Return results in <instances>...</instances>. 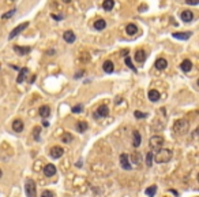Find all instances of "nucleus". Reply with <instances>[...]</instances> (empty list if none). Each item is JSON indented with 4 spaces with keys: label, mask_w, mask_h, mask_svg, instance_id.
Instances as JSON below:
<instances>
[{
    "label": "nucleus",
    "mask_w": 199,
    "mask_h": 197,
    "mask_svg": "<svg viewBox=\"0 0 199 197\" xmlns=\"http://www.w3.org/2000/svg\"><path fill=\"white\" fill-rule=\"evenodd\" d=\"M38 112H40V115L42 116L44 119H46L49 116V114H51V108H49L48 105H42V107L38 110Z\"/></svg>",
    "instance_id": "obj_20"
},
{
    "label": "nucleus",
    "mask_w": 199,
    "mask_h": 197,
    "mask_svg": "<svg viewBox=\"0 0 199 197\" xmlns=\"http://www.w3.org/2000/svg\"><path fill=\"white\" fill-rule=\"evenodd\" d=\"M44 174L46 175V177H53L55 174H56V166L55 164H46L45 169H44Z\"/></svg>",
    "instance_id": "obj_9"
},
{
    "label": "nucleus",
    "mask_w": 199,
    "mask_h": 197,
    "mask_svg": "<svg viewBox=\"0 0 199 197\" xmlns=\"http://www.w3.org/2000/svg\"><path fill=\"white\" fill-rule=\"evenodd\" d=\"M154 66H156V69H158V70H164V69H166V66H168V62L164 59V58H160V59L156 60Z\"/></svg>",
    "instance_id": "obj_17"
},
{
    "label": "nucleus",
    "mask_w": 199,
    "mask_h": 197,
    "mask_svg": "<svg viewBox=\"0 0 199 197\" xmlns=\"http://www.w3.org/2000/svg\"><path fill=\"white\" fill-rule=\"evenodd\" d=\"M172 36L177 40H188L190 37H191V33H190V32H176V33H173Z\"/></svg>",
    "instance_id": "obj_11"
},
{
    "label": "nucleus",
    "mask_w": 199,
    "mask_h": 197,
    "mask_svg": "<svg viewBox=\"0 0 199 197\" xmlns=\"http://www.w3.org/2000/svg\"><path fill=\"white\" fill-rule=\"evenodd\" d=\"M102 69H104L105 73L110 74V73H113V70H115V64H113V62L107 60V62H104V64H102Z\"/></svg>",
    "instance_id": "obj_13"
},
{
    "label": "nucleus",
    "mask_w": 199,
    "mask_h": 197,
    "mask_svg": "<svg viewBox=\"0 0 199 197\" xmlns=\"http://www.w3.org/2000/svg\"><path fill=\"white\" fill-rule=\"evenodd\" d=\"M146 166H153V152H147V155H146Z\"/></svg>",
    "instance_id": "obj_30"
},
{
    "label": "nucleus",
    "mask_w": 199,
    "mask_h": 197,
    "mask_svg": "<svg viewBox=\"0 0 199 197\" xmlns=\"http://www.w3.org/2000/svg\"><path fill=\"white\" fill-rule=\"evenodd\" d=\"M105 28H107V22L104 19H97L94 22V29H97V30H104Z\"/></svg>",
    "instance_id": "obj_23"
},
{
    "label": "nucleus",
    "mask_w": 199,
    "mask_h": 197,
    "mask_svg": "<svg viewBox=\"0 0 199 197\" xmlns=\"http://www.w3.org/2000/svg\"><path fill=\"white\" fill-rule=\"evenodd\" d=\"M134 59H135L138 63H142V62H145L146 60V54H145V51H136L135 52V55H134Z\"/></svg>",
    "instance_id": "obj_18"
},
{
    "label": "nucleus",
    "mask_w": 199,
    "mask_h": 197,
    "mask_svg": "<svg viewBox=\"0 0 199 197\" xmlns=\"http://www.w3.org/2000/svg\"><path fill=\"white\" fill-rule=\"evenodd\" d=\"M61 141H63V142H66V144L71 142V141H72V134H70L68 131H66V133L61 136Z\"/></svg>",
    "instance_id": "obj_29"
},
{
    "label": "nucleus",
    "mask_w": 199,
    "mask_h": 197,
    "mask_svg": "<svg viewBox=\"0 0 199 197\" xmlns=\"http://www.w3.org/2000/svg\"><path fill=\"white\" fill-rule=\"evenodd\" d=\"M40 133H41V127H34V130H33V136H34V138H36L37 141L40 140Z\"/></svg>",
    "instance_id": "obj_35"
},
{
    "label": "nucleus",
    "mask_w": 199,
    "mask_h": 197,
    "mask_svg": "<svg viewBox=\"0 0 199 197\" xmlns=\"http://www.w3.org/2000/svg\"><path fill=\"white\" fill-rule=\"evenodd\" d=\"M149 145H150V149H156V151H158L160 148H162L164 145V138L161 136H154L150 138V142H149Z\"/></svg>",
    "instance_id": "obj_4"
},
{
    "label": "nucleus",
    "mask_w": 199,
    "mask_h": 197,
    "mask_svg": "<svg viewBox=\"0 0 199 197\" xmlns=\"http://www.w3.org/2000/svg\"><path fill=\"white\" fill-rule=\"evenodd\" d=\"M156 192H157V186H156V185H153V186L147 188V189L145 190L146 196H149V197H153L154 195H156Z\"/></svg>",
    "instance_id": "obj_27"
},
{
    "label": "nucleus",
    "mask_w": 199,
    "mask_h": 197,
    "mask_svg": "<svg viewBox=\"0 0 199 197\" xmlns=\"http://www.w3.org/2000/svg\"><path fill=\"white\" fill-rule=\"evenodd\" d=\"M124 62H125V64H127V66L130 67L131 70H134V71L136 73V69H135V67H134V64H132V62H131V58H130V56H127V58H125Z\"/></svg>",
    "instance_id": "obj_31"
},
{
    "label": "nucleus",
    "mask_w": 199,
    "mask_h": 197,
    "mask_svg": "<svg viewBox=\"0 0 199 197\" xmlns=\"http://www.w3.org/2000/svg\"><path fill=\"white\" fill-rule=\"evenodd\" d=\"M2 175H3V172H2V170H0V178H2Z\"/></svg>",
    "instance_id": "obj_41"
},
{
    "label": "nucleus",
    "mask_w": 199,
    "mask_h": 197,
    "mask_svg": "<svg viewBox=\"0 0 199 197\" xmlns=\"http://www.w3.org/2000/svg\"><path fill=\"white\" fill-rule=\"evenodd\" d=\"M25 192L27 197H37V188H36V182L31 178H27L25 181Z\"/></svg>",
    "instance_id": "obj_3"
},
{
    "label": "nucleus",
    "mask_w": 199,
    "mask_h": 197,
    "mask_svg": "<svg viewBox=\"0 0 199 197\" xmlns=\"http://www.w3.org/2000/svg\"><path fill=\"white\" fill-rule=\"evenodd\" d=\"M134 115H135V118H138V119H145L146 116H147V114L140 112V111H135V112H134Z\"/></svg>",
    "instance_id": "obj_33"
},
{
    "label": "nucleus",
    "mask_w": 199,
    "mask_h": 197,
    "mask_svg": "<svg viewBox=\"0 0 199 197\" xmlns=\"http://www.w3.org/2000/svg\"><path fill=\"white\" fill-rule=\"evenodd\" d=\"M14 14H15V8H14V10H10L8 13H5V14H3L2 18H3V19H8V18H11Z\"/></svg>",
    "instance_id": "obj_32"
},
{
    "label": "nucleus",
    "mask_w": 199,
    "mask_h": 197,
    "mask_svg": "<svg viewBox=\"0 0 199 197\" xmlns=\"http://www.w3.org/2000/svg\"><path fill=\"white\" fill-rule=\"evenodd\" d=\"M153 159L156 160V163H168L169 160L172 159V151L171 149H162L160 148L158 151L156 152V155H153Z\"/></svg>",
    "instance_id": "obj_2"
},
{
    "label": "nucleus",
    "mask_w": 199,
    "mask_h": 197,
    "mask_svg": "<svg viewBox=\"0 0 199 197\" xmlns=\"http://www.w3.org/2000/svg\"><path fill=\"white\" fill-rule=\"evenodd\" d=\"M72 0H63V3H71Z\"/></svg>",
    "instance_id": "obj_40"
},
{
    "label": "nucleus",
    "mask_w": 199,
    "mask_h": 197,
    "mask_svg": "<svg viewBox=\"0 0 199 197\" xmlns=\"http://www.w3.org/2000/svg\"><path fill=\"white\" fill-rule=\"evenodd\" d=\"M26 73H27V69H20L19 75H18V78H16V82H18V84H22V82H23V79H25V75H26Z\"/></svg>",
    "instance_id": "obj_28"
},
{
    "label": "nucleus",
    "mask_w": 199,
    "mask_h": 197,
    "mask_svg": "<svg viewBox=\"0 0 199 197\" xmlns=\"http://www.w3.org/2000/svg\"><path fill=\"white\" fill-rule=\"evenodd\" d=\"M131 160H132L134 164H136V166H140V164H142V155H140L139 152H134L132 156H131Z\"/></svg>",
    "instance_id": "obj_21"
},
{
    "label": "nucleus",
    "mask_w": 199,
    "mask_h": 197,
    "mask_svg": "<svg viewBox=\"0 0 199 197\" xmlns=\"http://www.w3.org/2000/svg\"><path fill=\"white\" fill-rule=\"evenodd\" d=\"M190 130V123L186 119H179L173 123V133L176 136H184Z\"/></svg>",
    "instance_id": "obj_1"
},
{
    "label": "nucleus",
    "mask_w": 199,
    "mask_h": 197,
    "mask_svg": "<svg viewBox=\"0 0 199 197\" xmlns=\"http://www.w3.org/2000/svg\"><path fill=\"white\" fill-rule=\"evenodd\" d=\"M113 6H115L113 0H104V3H102V8H104L105 11H110L113 8Z\"/></svg>",
    "instance_id": "obj_24"
},
{
    "label": "nucleus",
    "mask_w": 199,
    "mask_h": 197,
    "mask_svg": "<svg viewBox=\"0 0 199 197\" xmlns=\"http://www.w3.org/2000/svg\"><path fill=\"white\" fill-rule=\"evenodd\" d=\"M149 99H150V101H158L160 100V92L156 89H151L150 92H149Z\"/></svg>",
    "instance_id": "obj_22"
},
{
    "label": "nucleus",
    "mask_w": 199,
    "mask_h": 197,
    "mask_svg": "<svg viewBox=\"0 0 199 197\" xmlns=\"http://www.w3.org/2000/svg\"><path fill=\"white\" fill-rule=\"evenodd\" d=\"M181 21H183V22H191L192 19H194V14H192V11H183V13H181Z\"/></svg>",
    "instance_id": "obj_14"
},
{
    "label": "nucleus",
    "mask_w": 199,
    "mask_h": 197,
    "mask_svg": "<svg viewBox=\"0 0 199 197\" xmlns=\"http://www.w3.org/2000/svg\"><path fill=\"white\" fill-rule=\"evenodd\" d=\"M83 111V105L79 104V105H75V107H72V112L74 114H79Z\"/></svg>",
    "instance_id": "obj_34"
},
{
    "label": "nucleus",
    "mask_w": 199,
    "mask_h": 197,
    "mask_svg": "<svg viewBox=\"0 0 199 197\" xmlns=\"http://www.w3.org/2000/svg\"><path fill=\"white\" fill-rule=\"evenodd\" d=\"M120 164H121V167L124 170H131L132 169V166H131V163L128 161V156L125 153H121L120 155Z\"/></svg>",
    "instance_id": "obj_8"
},
{
    "label": "nucleus",
    "mask_w": 199,
    "mask_h": 197,
    "mask_svg": "<svg viewBox=\"0 0 199 197\" xmlns=\"http://www.w3.org/2000/svg\"><path fill=\"white\" fill-rule=\"evenodd\" d=\"M77 130L79 131V133H83V131H86L87 130V122H85V120H81V122H78L77 123Z\"/></svg>",
    "instance_id": "obj_25"
},
{
    "label": "nucleus",
    "mask_w": 199,
    "mask_h": 197,
    "mask_svg": "<svg viewBox=\"0 0 199 197\" xmlns=\"http://www.w3.org/2000/svg\"><path fill=\"white\" fill-rule=\"evenodd\" d=\"M180 69L183 70L184 73L191 71V69H192V63H191V60H188V59L183 60V62H181V64H180Z\"/></svg>",
    "instance_id": "obj_16"
},
{
    "label": "nucleus",
    "mask_w": 199,
    "mask_h": 197,
    "mask_svg": "<svg viewBox=\"0 0 199 197\" xmlns=\"http://www.w3.org/2000/svg\"><path fill=\"white\" fill-rule=\"evenodd\" d=\"M108 115H109V110H108L107 105H100L97 111L94 112V118H105Z\"/></svg>",
    "instance_id": "obj_6"
},
{
    "label": "nucleus",
    "mask_w": 199,
    "mask_h": 197,
    "mask_svg": "<svg viewBox=\"0 0 199 197\" xmlns=\"http://www.w3.org/2000/svg\"><path fill=\"white\" fill-rule=\"evenodd\" d=\"M41 197H53V193L49 192V190H44L42 195H41Z\"/></svg>",
    "instance_id": "obj_36"
},
{
    "label": "nucleus",
    "mask_w": 199,
    "mask_h": 197,
    "mask_svg": "<svg viewBox=\"0 0 199 197\" xmlns=\"http://www.w3.org/2000/svg\"><path fill=\"white\" fill-rule=\"evenodd\" d=\"M140 142H142V138H140L139 131L134 130V133H132V145L135 146V148H138V146L140 145Z\"/></svg>",
    "instance_id": "obj_15"
},
{
    "label": "nucleus",
    "mask_w": 199,
    "mask_h": 197,
    "mask_svg": "<svg viewBox=\"0 0 199 197\" xmlns=\"http://www.w3.org/2000/svg\"><path fill=\"white\" fill-rule=\"evenodd\" d=\"M125 32H127V34H130V36H134V34L138 32V28H136L134 23H130V25H127V28H125Z\"/></svg>",
    "instance_id": "obj_26"
},
{
    "label": "nucleus",
    "mask_w": 199,
    "mask_h": 197,
    "mask_svg": "<svg viewBox=\"0 0 199 197\" xmlns=\"http://www.w3.org/2000/svg\"><path fill=\"white\" fill-rule=\"evenodd\" d=\"M52 18H53V19H57V21H59V19H63V17H61V15H52Z\"/></svg>",
    "instance_id": "obj_38"
},
{
    "label": "nucleus",
    "mask_w": 199,
    "mask_h": 197,
    "mask_svg": "<svg viewBox=\"0 0 199 197\" xmlns=\"http://www.w3.org/2000/svg\"><path fill=\"white\" fill-rule=\"evenodd\" d=\"M42 126H45V127H48V126H49V122H48V120H42Z\"/></svg>",
    "instance_id": "obj_39"
},
{
    "label": "nucleus",
    "mask_w": 199,
    "mask_h": 197,
    "mask_svg": "<svg viewBox=\"0 0 199 197\" xmlns=\"http://www.w3.org/2000/svg\"><path fill=\"white\" fill-rule=\"evenodd\" d=\"M27 26H29V22H23V23H20V25H18V26H16V28L10 33V36H8V40H13L14 37H16V36H18V34L20 33V32L25 30Z\"/></svg>",
    "instance_id": "obj_5"
},
{
    "label": "nucleus",
    "mask_w": 199,
    "mask_h": 197,
    "mask_svg": "<svg viewBox=\"0 0 199 197\" xmlns=\"http://www.w3.org/2000/svg\"><path fill=\"white\" fill-rule=\"evenodd\" d=\"M63 39H64V41H67L68 44H72L75 41V34H74V32H71V30H67L66 33L63 34Z\"/></svg>",
    "instance_id": "obj_12"
},
{
    "label": "nucleus",
    "mask_w": 199,
    "mask_h": 197,
    "mask_svg": "<svg viewBox=\"0 0 199 197\" xmlns=\"http://www.w3.org/2000/svg\"><path fill=\"white\" fill-rule=\"evenodd\" d=\"M186 3L187 4H190V6H198L199 0H186Z\"/></svg>",
    "instance_id": "obj_37"
},
{
    "label": "nucleus",
    "mask_w": 199,
    "mask_h": 197,
    "mask_svg": "<svg viewBox=\"0 0 199 197\" xmlns=\"http://www.w3.org/2000/svg\"><path fill=\"white\" fill-rule=\"evenodd\" d=\"M14 51L16 52L18 55H20V56H23V55H27V54H30V51H31V48L30 47H18V45H14Z\"/></svg>",
    "instance_id": "obj_10"
},
{
    "label": "nucleus",
    "mask_w": 199,
    "mask_h": 197,
    "mask_svg": "<svg viewBox=\"0 0 199 197\" xmlns=\"http://www.w3.org/2000/svg\"><path fill=\"white\" fill-rule=\"evenodd\" d=\"M13 129H14V131H16V133H20V131L23 130V122L20 119H15L13 123Z\"/></svg>",
    "instance_id": "obj_19"
},
{
    "label": "nucleus",
    "mask_w": 199,
    "mask_h": 197,
    "mask_svg": "<svg viewBox=\"0 0 199 197\" xmlns=\"http://www.w3.org/2000/svg\"><path fill=\"white\" fill-rule=\"evenodd\" d=\"M49 153H51V156L53 159H59V157L63 156L64 149L61 148V146H52L51 151H49Z\"/></svg>",
    "instance_id": "obj_7"
}]
</instances>
